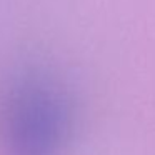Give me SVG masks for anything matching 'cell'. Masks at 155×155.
<instances>
[{
	"instance_id": "cell-1",
	"label": "cell",
	"mask_w": 155,
	"mask_h": 155,
	"mask_svg": "<svg viewBox=\"0 0 155 155\" xmlns=\"http://www.w3.org/2000/svg\"><path fill=\"white\" fill-rule=\"evenodd\" d=\"M7 118L12 155H55L65 134V112L58 97L42 87L18 95Z\"/></svg>"
}]
</instances>
